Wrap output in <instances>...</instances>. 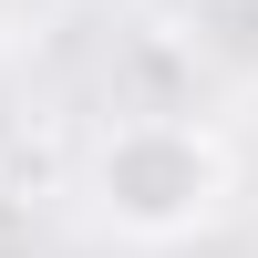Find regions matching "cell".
<instances>
[{
    "mask_svg": "<svg viewBox=\"0 0 258 258\" xmlns=\"http://www.w3.org/2000/svg\"><path fill=\"white\" fill-rule=\"evenodd\" d=\"M227 186H238V155H227L217 124L186 114H135L93 145V217L135 248H176L197 227L227 217Z\"/></svg>",
    "mask_w": 258,
    "mask_h": 258,
    "instance_id": "cell-1",
    "label": "cell"
}]
</instances>
